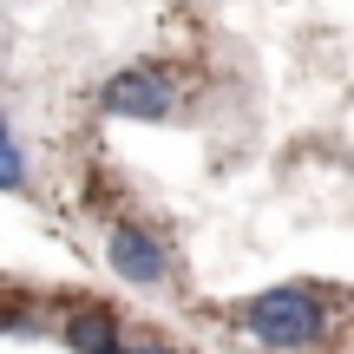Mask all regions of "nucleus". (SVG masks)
Listing matches in <instances>:
<instances>
[{"label": "nucleus", "instance_id": "1", "mask_svg": "<svg viewBox=\"0 0 354 354\" xmlns=\"http://www.w3.org/2000/svg\"><path fill=\"white\" fill-rule=\"evenodd\" d=\"M243 322H250L256 342L295 354V348H315L322 328H328V308H322V295L308 289V282H282V289H263L250 308H243Z\"/></svg>", "mask_w": 354, "mask_h": 354}, {"label": "nucleus", "instance_id": "2", "mask_svg": "<svg viewBox=\"0 0 354 354\" xmlns=\"http://www.w3.org/2000/svg\"><path fill=\"white\" fill-rule=\"evenodd\" d=\"M171 105H177V73L171 66H125V73L105 79V92H99L105 118H138V125L171 118Z\"/></svg>", "mask_w": 354, "mask_h": 354}, {"label": "nucleus", "instance_id": "3", "mask_svg": "<svg viewBox=\"0 0 354 354\" xmlns=\"http://www.w3.org/2000/svg\"><path fill=\"white\" fill-rule=\"evenodd\" d=\"M105 256H112V269H118L125 282H138V289H158V282L171 276L165 243H158L145 223H112V236H105Z\"/></svg>", "mask_w": 354, "mask_h": 354}, {"label": "nucleus", "instance_id": "4", "mask_svg": "<svg viewBox=\"0 0 354 354\" xmlns=\"http://www.w3.org/2000/svg\"><path fill=\"white\" fill-rule=\"evenodd\" d=\"M66 348H79V354H112V348H125L118 342V322H112V308H79V315H66Z\"/></svg>", "mask_w": 354, "mask_h": 354}, {"label": "nucleus", "instance_id": "5", "mask_svg": "<svg viewBox=\"0 0 354 354\" xmlns=\"http://www.w3.org/2000/svg\"><path fill=\"white\" fill-rule=\"evenodd\" d=\"M0 184L26 190V151H20V131L13 125H0Z\"/></svg>", "mask_w": 354, "mask_h": 354}, {"label": "nucleus", "instance_id": "6", "mask_svg": "<svg viewBox=\"0 0 354 354\" xmlns=\"http://www.w3.org/2000/svg\"><path fill=\"white\" fill-rule=\"evenodd\" d=\"M131 354H177V348H165V342H131Z\"/></svg>", "mask_w": 354, "mask_h": 354}]
</instances>
